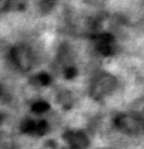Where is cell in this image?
<instances>
[{
  "instance_id": "11",
  "label": "cell",
  "mask_w": 144,
  "mask_h": 149,
  "mask_svg": "<svg viewBox=\"0 0 144 149\" xmlns=\"http://www.w3.org/2000/svg\"><path fill=\"white\" fill-rule=\"evenodd\" d=\"M55 2L52 1H42L40 2V7L41 10L44 13L49 12L53 7Z\"/></svg>"
},
{
  "instance_id": "2",
  "label": "cell",
  "mask_w": 144,
  "mask_h": 149,
  "mask_svg": "<svg viewBox=\"0 0 144 149\" xmlns=\"http://www.w3.org/2000/svg\"><path fill=\"white\" fill-rule=\"evenodd\" d=\"M62 138L72 149H86L90 144L87 135L81 131H68Z\"/></svg>"
},
{
  "instance_id": "10",
  "label": "cell",
  "mask_w": 144,
  "mask_h": 149,
  "mask_svg": "<svg viewBox=\"0 0 144 149\" xmlns=\"http://www.w3.org/2000/svg\"><path fill=\"white\" fill-rule=\"evenodd\" d=\"M77 74H78V71H77V68H74V67H68L64 72V77L67 79H71L77 77Z\"/></svg>"
},
{
  "instance_id": "5",
  "label": "cell",
  "mask_w": 144,
  "mask_h": 149,
  "mask_svg": "<svg viewBox=\"0 0 144 149\" xmlns=\"http://www.w3.org/2000/svg\"><path fill=\"white\" fill-rule=\"evenodd\" d=\"M92 39L97 41L98 42L111 44L114 41L115 38L111 33H99V34H97V35H93Z\"/></svg>"
},
{
  "instance_id": "12",
  "label": "cell",
  "mask_w": 144,
  "mask_h": 149,
  "mask_svg": "<svg viewBox=\"0 0 144 149\" xmlns=\"http://www.w3.org/2000/svg\"><path fill=\"white\" fill-rule=\"evenodd\" d=\"M46 146L51 148H55V146H56V143H55V141H52V140H49V141H47L46 142Z\"/></svg>"
},
{
  "instance_id": "7",
  "label": "cell",
  "mask_w": 144,
  "mask_h": 149,
  "mask_svg": "<svg viewBox=\"0 0 144 149\" xmlns=\"http://www.w3.org/2000/svg\"><path fill=\"white\" fill-rule=\"evenodd\" d=\"M97 47L98 51L103 56H110V55H111L113 53V48L111 46L110 44L98 42V45H97Z\"/></svg>"
},
{
  "instance_id": "1",
  "label": "cell",
  "mask_w": 144,
  "mask_h": 149,
  "mask_svg": "<svg viewBox=\"0 0 144 149\" xmlns=\"http://www.w3.org/2000/svg\"><path fill=\"white\" fill-rule=\"evenodd\" d=\"M10 55L15 63L23 71H28L32 65L30 50L26 47H15L10 50Z\"/></svg>"
},
{
  "instance_id": "13",
  "label": "cell",
  "mask_w": 144,
  "mask_h": 149,
  "mask_svg": "<svg viewBox=\"0 0 144 149\" xmlns=\"http://www.w3.org/2000/svg\"><path fill=\"white\" fill-rule=\"evenodd\" d=\"M71 149H72V148H71Z\"/></svg>"
},
{
  "instance_id": "3",
  "label": "cell",
  "mask_w": 144,
  "mask_h": 149,
  "mask_svg": "<svg viewBox=\"0 0 144 149\" xmlns=\"http://www.w3.org/2000/svg\"><path fill=\"white\" fill-rule=\"evenodd\" d=\"M116 84V79L111 75L100 77L92 87V95L94 98L99 99L108 92L111 91Z\"/></svg>"
},
{
  "instance_id": "6",
  "label": "cell",
  "mask_w": 144,
  "mask_h": 149,
  "mask_svg": "<svg viewBox=\"0 0 144 149\" xmlns=\"http://www.w3.org/2000/svg\"><path fill=\"white\" fill-rule=\"evenodd\" d=\"M49 109H50V105L44 101L35 103L31 106V111L35 113H44L47 111Z\"/></svg>"
},
{
  "instance_id": "4",
  "label": "cell",
  "mask_w": 144,
  "mask_h": 149,
  "mask_svg": "<svg viewBox=\"0 0 144 149\" xmlns=\"http://www.w3.org/2000/svg\"><path fill=\"white\" fill-rule=\"evenodd\" d=\"M36 123L31 119H25L20 123V132L23 134H30L36 132Z\"/></svg>"
},
{
  "instance_id": "9",
  "label": "cell",
  "mask_w": 144,
  "mask_h": 149,
  "mask_svg": "<svg viewBox=\"0 0 144 149\" xmlns=\"http://www.w3.org/2000/svg\"><path fill=\"white\" fill-rule=\"evenodd\" d=\"M37 78L39 83L42 86H47L50 83V77L46 72H41Z\"/></svg>"
},
{
  "instance_id": "8",
  "label": "cell",
  "mask_w": 144,
  "mask_h": 149,
  "mask_svg": "<svg viewBox=\"0 0 144 149\" xmlns=\"http://www.w3.org/2000/svg\"><path fill=\"white\" fill-rule=\"evenodd\" d=\"M48 131H49V125L46 121L41 120L36 124V132H36L38 135L43 136L47 133Z\"/></svg>"
}]
</instances>
